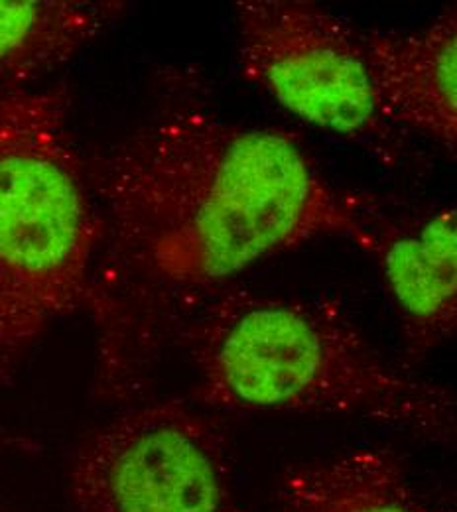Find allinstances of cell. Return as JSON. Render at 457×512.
Returning <instances> with one entry per match:
<instances>
[{
  "mask_svg": "<svg viewBox=\"0 0 457 512\" xmlns=\"http://www.w3.org/2000/svg\"><path fill=\"white\" fill-rule=\"evenodd\" d=\"M101 217L87 312L97 392L140 398L188 321L270 256L353 237L373 201L331 186L290 134L217 111L194 67L158 73L148 117L87 162Z\"/></svg>",
  "mask_w": 457,
  "mask_h": 512,
  "instance_id": "obj_1",
  "label": "cell"
},
{
  "mask_svg": "<svg viewBox=\"0 0 457 512\" xmlns=\"http://www.w3.org/2000/svg\"><path fill=\"white\" fill-rule=\"evenodd\" d=\"M194 400L225 412L333 414L456 438V398L383 361L361 329L320 300L229 286L182 329Z\"/></svg>",
  "mask_w": 457,
  "mask_h": 512,
  "instance_id": "obj_2",
  "label": "cell"
},
{
  "mask_svg": "<svg viewBox=\"0 0 457 512\" xmlns=\"http://www.w3.org/2000/svg\"><path fill=\"white\" fill-rule=\"evenodd\" d=\"M66 85L0 97V359L85 310L101 241Z\"/></svg>",
  "mask_w": 457,
  "mask_h": 512,
  "instance_id": "obj_3",
  "label": "cell"
},
{
  "mask_svg": "<svg viewBox=\"0 0 457 512\" xmlns=\"http://www.w3.org/2000/svg\"><path fill=\"white\" fill-rule=\"evenodd\" d=\"M73 512H245L221 428L184 400L134 406L75 449Z\"/></svg>",
  "mask_w": 457,
  "mask_h": 512,
  "instance_id": "obj_4",
  "label": "cell"
},
{
  "mask_svg": "<svg viewBox=\"0 0 457 512\" xmlns=\"http://www.w3.org/2000/svg\"><path fill=\"white\" fill-rule=\"evenodd\" d=\"M235 16L249 81L302 121L396 160L400 138L379 109L363 34L308 0H239Z\"/></svg>",
  "mask_w": 457,
  "mask_h": 512,
  "instance_id": "obj_5",
  "label": "cell"
},
{
  "mask_svg": "<svg viewBox=\"0 0 457 512\" xmlns=\"http://www.w3.org/2000/svg\"><path fill=\"white\" fill-rule=\"evenodd\" d=\"M456 235L454 205L400 215L381 213L377 205L351 237L381 270L400 321L406 369L456 333Z\"/></svg>",
  "mask_w": 457,
  "mask_h": 512,
  "instance_id": "obj_6",
  "label": "cell"
},
{
  "mask_svg": "<svg viewBox=\"0 0 457 512\" xmlns=\"http://www.w3.org/2000/svg\"><path fill=\"white\" fill-rule=\"evenodd\" d=\"M379 109L391 127L416 130L448 152L457 142V12L412 32L363 34Z\"/></svg>",
  "mask_w": 457,
  "mask_h": 512,
  "instance_id": "obj_7",
  "label": "cell"
},
{
  "mask_svg": "<svg viewBox=\"0 0 457 512\" xmlns=\"http://www.w3.org/2000/svg\"><path fill=\"white\" fill-rule=\"evenodd\" d=\"M274 512L442 511L414 487L394 451L357 448L288 469Z\"/></svg>",
  "mask_w": 457,
  "mask_h": 512,
  "instance_id": "obj_8",
  "label": "cell"
},
{
  "mask_svg": "<svg viewBox=\"0 0 457 512\" xmlns=\"http://www.w3.org/2000/svg\"><path fill=\"white\" fill-rule=\"evenodd\" d=\"M127 10L119 0H0V85L20 89L66 64Z\"/></svg>",
  "mask_w": 457,
  "mask_h": 512,
  "instance_id": "obj_9",
  "label": "cell"
}]
</instances>
